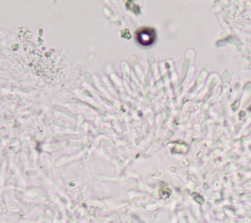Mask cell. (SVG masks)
I'll return each mask as SVG.
<instances>
[{
    "instance_id": "cell-1",
    "label": "cell",
    "mask_w": 251,
    "mask_h": 223,
    "mask_svg": "<svg viewBox=\"0 0 251 223\" xmlns=\"http://www.w3.org/2000/svg\"><path fill=\"white\" fill-rule=\"evenodd\" d=\"M137 39L142 45H150L155 40V32L151 29L145 28L138 33Z\"/></svg>"
}]
</instances>
